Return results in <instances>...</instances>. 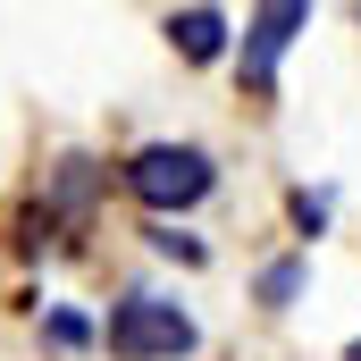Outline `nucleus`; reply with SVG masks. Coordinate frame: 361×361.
I'll return each mask as SVG.
<instances>
[{
  "mask_svg": "<svg viewBox=\"0 0 361 361\" xmlns=\"http://www.w3.org/2000/svg\"><path fill=\"white\" fill-rule=\"evenodd\" d=\"M109 353L118 361H177V353H193L202 345V328L185 319L177 302H160V294H126L118 311H109Z\"/></svg>",
  "mask_w": 361,
  "mask_h": 361,
  "instance_id": "f257e3e1",
  "label": "nucleus"
},
{
  "mask_svg": "<svg viewBox=\"0 0 361 361\" xmlns=\"http://www.w3.org/2000/svg\"><path fill=\"white\" fill-rule=\"evenodd\" d=\"M126 193L143 210H193L210 193V152H193V143H143L126 160Z\"/></svg>",
  "mask_w": 361,
  "mask_h": 361,
  "instance_id": "f03ea898",
  "label": "nucleus"
},
{
  "mask_svg": "<svg viewBox=\"0 0 361 361\" xmlns=\"http://www.w3.org/2000/svg\"><path fill=\"white\" fill-rule=\"evenodd\" d=\"M302 25H311V8H302V0H269V8H252V17H244V85H252V92H269L277 51H286Z\"/></svg>",
  "mask_w": 361,
  "mask_h": 361,
  "instance_id": "7ed1b4c3",
  "label": "nucleus"
},
{
  "mask_svg": "<svg viewBox=\"0 0 361 361\" xmlns=\"http://www.w3.org/2000/svg\"><path fill=\"white\" fill-rule=\"evenodd\" d=\"M169 34H177L185 59H219V51H227V17H219V8H177Z\"/></svg>",
  "mask_w": 361,
  "mask_h": 361,
  "instance_id": "20e7f679",
  "label": "nucleus"
},
{
  "mask_svg": "<svg viewBox=\"0 0 361 361\" xmlns=\"http://www.w3.org/2000/svg\"><path fill=\"white\" fill-rule=\"evenodd\" d=\"M302 294V261H269L261 269V302H294Z\"/></svg>",
  "mask_w": 361,
  "mask_h": 361,
  "instance_id": "39448f33",
  "label": "nucleus"
},
{
  "mask_svg": "<svg viewBox=\"0 0 361 361\" xmlns=\"http://www.w3.org/2000/svg\"><path fill=\"white\" fill-rule=\"evenodd\" d=\"M294 227H302V235H319V227H328V193H311V185H302V193H294Z\"/></svg>",
  "mask_w": 361,
  "mask_h": 361,
  "instance_id": "423d86ee",
  "label": "nucleus"
},
{
  "mask_svg": "<svg viewBox=\"0 0 361 361\" xmlns=\"http://www.w3.org/2000/svg\"><path fill=\"white\" fill-rule=\"evenodd\" d=\"M51 345H68V353H76V345H92V328L76 319V311H51Z\"/></svg>",
  "mask_w": 361,
  "mask_h": 361,
  "instance_id": "0eeeda50",
  "label": "nucleus"
},
{
  "mask_svg": "<svg viewBox=\"0 0 361 361\" xmlns=\"http://www.w3.org/2000/svg\"><path fill=\"white\" fill-rule=\"evenodd\" d=\"M345 361H361V336H353V345H345Z\"/></svg>",
  "mask_w": 361,
  "mask_h": 361,
  "instance_id": "6e6552de",
  "label": "nucleus"
}]
</instances>
